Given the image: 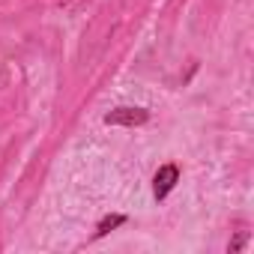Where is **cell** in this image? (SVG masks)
Listing matches in <instances>:
<instances>
[{"label": "cell", "mask_w": 254, "mask_h": 254, "mask_svg": "<svg viewBox=\"0 0 254 254\" xmlns=\"http://www.w3.org/2000/svg\"><path fill=\"white\" fill-rule=\"evenodd\" d=\"M147 120V111L144 108H117L105 117V123H114V126H138Z\"/></svg>", "instance_id": "cell-1"}, {"label": "cell", "mask_w": 254, "mask_h": 254, "mask_svg": "<svg viewBox=\"0 0 254 254\" xmlns=\"http://www.w3.org/2000/svg\"><path fill=\"white\" fill-rule=\"evenodd\" d=\"M177 183V168L174 165H165L159 174H156V197H165Z\"/></svg>", "instance_id": "cell-2"}, {"label": "cell", "mask_w": 254, "mask_h": 254, "mask_svg": "<svg viewBox=\"0 0 254 254\" xmlns=\"http://www.w3.org/2000/svg\"><path fill=\"white\" fill-rule=\"evenodd\" d=\"M117 224H123V215H111V218H105V221L99 224V230H96V233L102 236V233H108V230H111V227H117Z\"/></svg>", "instance_id": "cell-3"}]
</instances>
